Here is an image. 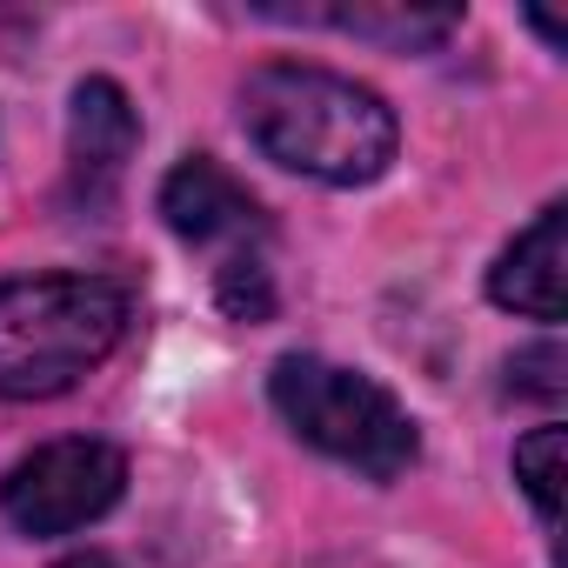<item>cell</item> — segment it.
Listing matches in <instances>:
<instances>
[{
    "instance_id": "1",
    "label": "cell",
    "mask_w": 568,
    "mask_h": 568,
    "mask_svg": "<svg viewBox=\"0 0 568 568\" xmlns=\"http://www.w3.org/2000/svg\"><path fill=\"white\" fill-rule=\"evenodd\" d=\"M241 128L274 168L322 187H368L395 161V108L375 88L308 61L254 68L241 81Z\"/></svg>"
},
{
    "instance_id": "2",
    "label": "cell",
    "mask_w": 568,
    "mask_h": 568,
    "mask_svg": "<svg viewBox=\"0 0 568 568\" xmlns=\"http://www.w3.org/2000/svg\"><path fill=\"white\" fill-rule=\"evenodd\" d=\"M128 335V288L108 274H28L0 288V395L48 402Z\"/></svg>"
},
{
    "instance_id": "3",
    "label": "cell",
    "mask_w": 568,
    "mask_h": 568,
    "mask_svg": "<svg viewBox=\"0 0 568 568\" xmlns=\"http://www.w3.org/2000/svg\"><path fill=\"white\" fill-rule=\"evenodd\" d=\"M267 395L315 455L368 475V481H395L415 462V422L408 408L362 368L322 362V355H281L267 375Z\"/></svg>"
},
{
    "instance_id": "4",
    "label": "cell",
    "mask_w": 568,
    "mask_h": 568,
    "mask_svg": "<svg viewBox=\"0 0 568 568\" xmlns=\"http://www.w3.org/2000/svg\"><path fill=\"white\" fill-rule=\"evenodd\" d=\"M128 488V455L114 442L94 435H68V442H41L34 455H21L0 481V515L21 535H74L88 521H101Z\"/></svg>"
},
{
    "instance_id": "5",
    "label": "cell",
    "mask_w": 568,
    "mask_h": 568,
    "mask_svg": "<svg viewBox=\"0 0 568 568\" xmlns=\"http://www.w3.org/2000/svg\"><path fill=\"white\" fill-rule=\"evenodd\" d=\"M161 221H168L181 241L214 247L221 261H227V254H261V241H267L261 201H254L221 161H207V154H187V161L161 181Z\"/></svg>"
},
{
    "instance_id": "6",
    "label": "cell",
    "mask_w": 568,
    "mask_h": 568,
    "mask_svg": "<svg viewBox=\"0 0 568 568\" xmlns=\"http://www.w3.org/2000/svg\"><path fill=\"white\" fill-rule=\"evenodd\" d=\"M141 148V114L134 101L114 88V81H81L74 88V108H68V181L88 207H108L128 161Z\"/></svg>"
},
{
    "instance_id": "7",
    "label": "cell",
    "mask_w": 568,
    "mask_h": 568,
    "mask_svg": "<svg viewBox=\"0 0 568 568\" xmlns=\"http://www.w3.org/2000/svg\"><path fill=\"white\" fill-rule=\"evenodd\" d=\"M488 295L528 322H561L568 315V207H541L535 227H521L501 261L488 267Z\"/></svg>"
},
{
    "instance_id": "8",
    "label": "cell",
    "mask_w": 568,
    "mask_h": 568,
    "mask_svg": "<svg viewBox=\"0 0 568 568\" xmlns=\"http://www.w3.org/2000/svg\"><path fill=\"white\" fill-rule=\"evenodd\" d=\"M261 14H274V21H322L335 34L382 41V48H402V54L442 48L462 28V8H261Z\"/></svg>"
},
{
    "instance_id": "9",
    "label": "cell",
    "mask_w": 568,
    "mask_h": 568,
    "mask_svg": "<svg viewBox=\"0 0 568 568\" xmlns=\"http://www.w3.org/2000/svg\"><path fill=\"white\" fill-rule=\"evenodd\" d=\"M561 462H568V435H561L555 422L515 442V481H521V495L535 501V515H541L548 528H555V515H561Z\"/></svg>"
},
{
    "instance_id": "10",
    "label": "cell",
    "mask_w": 568,
    "mask_h": 568,
    "mask_svg": "<svg viewBox=\"0 0 568 568\" xmlns=\"http://www.w3.org/2000/svg\"><path fill=\"white\" fill-rule=\"evenodd\" d=\"M214 295L234 322H267L274 315V281H267V261L261 254H227L214 267Z\"/></svg>"
},
{
    "instance_id": "11",
    "label": "cell",
    "mask_w": 568,
    "mask_h": 568,
    "mask_svg": "<svg viewBox=\"0 0 568 568\" xmlns=\"http://www.w3.org/2000/svg\"><path fill=\"white\" fill-rule=\"evenodd\" d=\"M508 395L555 408V402L568 395V355H561L555 342H541V348H521V355L508 362Z\"/></svg>"
},
{
    "instance_id": "12",
    "label": "cell",
    "mask_w": 568,
    "mask_h": 568,
    "mask_svg": "<svg viewBox=\"0 0 568 568\" xmlns=\"http://www.w3.org/2000/svg\"><path fill=\"white\" fill-rule=\"evenodd\" d=\"M54 568H114L108 555H68V561H54Z\"/></svg>"
}]
</instances>
